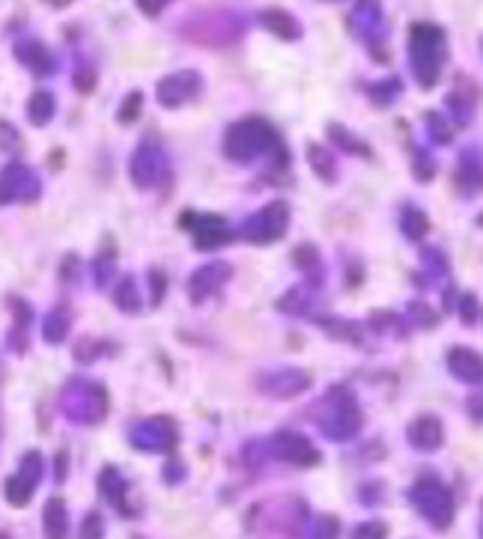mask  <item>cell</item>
<instances>
[{
    "mask_svg": "<svg viewBox=\"0 0 483 539\" xmlns=\"http://www.w3.org/2000/svg\"><path fill=\"white\" fill-rule=\"evenodd\" d=\"M310 421L319 426V432L332 441H350L361 432L364 414L355 402V393H350L341 384L322 397L317 406L310 408Z\"/></svg>",
    "mask_w": 483,
    "mask_h": 539,
    "instance_id": "1",
    "label": "cell"
},
{
    "mask_svg": "<svg viewBox=\"0 0 483 539\" xmlns=\"http://www.w3.org/2000/svg\"><path fill=\"white\" fill-rule=\"evenodd\" d=\"M445 60H447L445 30L436 28V24H427V21L412 24L409 28V63H412L415 78H418L423 90L436 87Z\"/></svg>",
    "mask_w": 483,
    "mask_h": 539,
    "instance_id": "2",
    "label": "cell"
},
{
    "mask_svg": "<svg viewBox=\"0 0 483 539\" xmlns=\"http://www.w3.org/2000/svg\"><path fill=\"white\" fill-rule=\"evenodd\" d=\"M281 149V138L272 128V123L260 117H248L242 123H236L227 128L224 134V156L239 161V165H248V161L260 158L262 152Z\"/></svg>",
    "mask_w": 483,
    "mask_h": 539,
    "instance_id": "3",
    "label": "cell"
},
{
    "mask_svg": "<svg viewBox=\"0 0 483 539\" xmlns=\"http://www.w3.org/2000/svg\"><path fill=\"white\" fill-rule=\"evenodd\" d=\"M406 498L418 510V516L427 519L436 530H447L454 525V495L439 477H418L409 486Z\"/></svg>",
    "mask_w": 483,
    "mask_h": 539,
    "instance_id": "4",
    "label": "cell"
},
{
    "mask_svg": "<svg viewBox=\"0 0 483 539\" xmlns=\"http://www.w3.org/2000/svg\"><path fill=\"white\" fill-rule=\"evenodd\" d=\"M108 412V393L99 382H84L75 379L69 382V388L63 390V414L69 417L72 423L93 426L105 421Z\"/></svg>",
    "mask_w": 483,
    "mask_h": 539,
    "instance_id": "5",
    "label": "cell"
},
{
    "mask_svg": "<svg viewBox=\"0 0 483 539\" xmlns=\"http://www.w3.org/2000/svg\"><path fill=\"white\" fill-rule=\"evenodd\" d=\"M42 468H45V462H42L39 450L24 453L19 471H15L12 477H6V483H4V495H6V503H10V507L21 510L33 501V495H36L39 483H42Z\"/></svg>",
    "mask_w": 483,
    "mask_h": 539,
    "instance_id": "6",
    "label": "cell"
},
{
    "mask_svg": "<svg viewBox=\"0 0 483 539\" xmlns=\"http://www.w3.org/2000/svg\"><path fill=\"white\" fill-rule=\"evenodd\" d=\"M290 227V206L284 200H275L269 206H262L257 215H251L242 227V238H248L254 245H269L275 238H281Z\"/></svg>",
    "mask_w": 483,
    "mask_h": 539,
    "instance_id": "7",
    "label": "cell"
},
{
    "mask_svg": "<svg viewBox=\"0 0 483 539\" xmlns=\"http://www.w3.org/2000/svg\"><path fill=\"white\" fill-rule=\"evenodd\" d=\"M134 447L143 453H171L176 444H180V430L171 417H149V421H141L132 430L129 438Z\"/></svg>",
    "mask_w": 483,
    "mask_h": 539,
    "instance_id": "8",
    "label": "cell"
},
{
    "mask_svg": "<svg viewBox=\"0 0 483 539\" xmlns=\"http://www.w3.org/2000/svg\"><path fill=\"white\" fill-rule=\"evenodd\" d=\"M262 447L269 450V456H272V459H281V462H286V465H295V468H310V465H317V462L322 459L319 450L313 447L304 435L290 432V430L275 432L272 438L262 444Z\"/></svg>",
    "mask_w": 483,
    "mask_h": 539,
    "instance_id": "9",
    "label": "cell"
},
{
    "mask_svg": "<svg viewBox=\"0 0 483 539\" xmlns=\"http://www.w3.org/2000/svg\"><path fill=\"white\" fill-rule=\"evenodd\" d=\"M180 227L191 229L194 247H200V251H215V247H221L233 238L230 227H227L221 215H194V212H185V215H180Z\"/></svg>",
    "mask_w": 483,
    "mask_h": 539,
    "instance_id": "10",
    "label": "cell"
},
{
    "mask_svg": "<svg viewBox=\"0 0 483 539\" xmlns=\"http://www.w3.org/2000/svg\"><path fill=\"white\" fill-rule=\"evenodd\" d=\"M129 170H132V182L138 188H152L158 185V179L165 176V152H161V143L156 138H143L138 152L132 156L129 161Z\"/></svg>",
    "mask_w": 483,
    "mask_h": 539,
    "instance_id": "11",
    "label": "cell"
},
{
    "mask_svg": "<svg viewBox=\"0 0 483 539\" xmlns=\"http://www.w3.org/2000/svg\"><path fill=\"white\" fill-rule=\"evenodd\" d=\"M350 28L361 42L376 51L385 42V15L379 0H355V10L350 15Z\"/></svg>",
    "mask_w": 483,
    "mask_h": 539,
    "instance_id": "12",
    "label": "cell"
},
{
    "mask_svg": "<svg viewBox=\"0 0 483 539\" xmlns=\"http://www.w3.org/2000/svg\"><path fill=\"white\" fill-rule=\"evenodd\" d=\"M42 191L39 176L24 165H10L0 170V206L6 203H28L36 200Z\"/></svg>",
    "mask_w": 483,
    "mask_h": 539,
    "instance_id": "13",
    "label": "cell"
},
{
    "mask_svg": "<svg viewBox=\"0 0 483 539\" xmlns=\"http://www.w3.org/2000/svg\"><path fill=\"white\" fill-rule=\"evenodd\" d=\"M203 90V78L194 69H185V72H173L167 78L158 81L156 87V96L165 108H180V105H189L191 99H197Z\"/></svg>",
    "mask_w": 483,
    "mask_h": 539,
    "instance_id": "14",
    "label": "cell"
},
{
    "mask_svg": "<svg viewBox=\"0 0 483 539\" xmlns=\"http://www.w3.org/2000/svg\"><path fill=\"white\" fill-rule=\"evenodd\" d=\"M406 441L421 453H436L445 444V426L436 414H421L406 430Z\"/></svg>",
    "mask_w": 483,
    "mask_h": 539,
    "instance_id": "15",
    "label": "cell"
},
{
    "mask_svg": "<svg viewBox=\"0 0 483 539\" xmlns=\"http://www.w3.org/2000/svg\"><path fill=\"white\" fill-rule=\"evenodd\" d=\"M227 280H230V265L227 262H215V265H203L197 269L189 280V293L194 304H203L209 295H215Z\"/></svg>",
    "mask_w": 483,
    "mask_h": 539,
    "instance_id": "16",
    "label": "cell"
},
{
    "mask_svg": "<svg viewBox=\"0 0 483 539\" xmlns=\"http://www.w3.org/2000/svg\"><path fill=\"white\" fill-rule=\"evenodd\" d=\"M99 492L105 495V501L120 512V516H134V507L129 503V480L120 474V468L105 465L99 474Z\"/></svg>",
    "mask_w": 483,
    "mask_h": 539,
    "instance_id": "17",
    "label": "cell"
},
{
    "mask_svg": "<svg viewBox=\"0 0 483 539\" xmlns=\"http://www.w3.org/2000/svg\"><path fill=\"white\" fill-rule=\"evenodd\" d=\"M310 384V375L302 370H281V373H269L260 379V390L269 393V397L278 399H290L299 397V393Z\"/></svg>",
    "mask_w": 483,
    "mask_h": 539,
    "instance_id": "18",
    "label": "cell"
},
{
    "mask_svg": "<svg viewBox=\"0 0 483 539\" xmlns=\"http://www.w3.org/2000/svg\"><path fill=\"white\" fill-rule=\"evenodd\" d=\"M15 57H19V63L28 66L33 75H39V78H45V75H51V72L57 69L54 54H51V51L42 45L39 39H24V42H19V45H15Z\"/></svg>",
    "mask_w": 483,
    "mask_h": 539,
    "instance_id": "19",
    "label": "cell"
},
{
    "mask_svg": "<svg viewBox=\"0 0 483 539\" xmlns=\"http://www.w3.org/2000/svg\"><path fill=\"white\" fill-rule=\"evenodd\" d=\"M260 24L266 28L269 33H275L278 39L284 42H295L302 36V24L295 19L293 12L281 10V6H269V10L260 12Z\"/></svg>",
    "mask_w": 483,
    "mask_h": 539,
    "instance_id": "20",
    "label": "cell"
},
{
    "mask_svg": "<svg viewBox=\"0 0 483 539\" xmlns=\"http://www.w3.org/2000/svg\"><path fill=\"white\" fill-rule=\"evenodd\" d=\"M42 534H45V539L69 536V510L60 498H48L45 510H42Z\"/></svg>",
    "mask_w": 483,
    "mask_h": 539,
    "instance_id": "21",
    "label": "cell"
},
{
    "mask_svg": "<svg viewBox=\"0 0 483 539\" xmlns=\"http://www.w3.org/2000/svg\"><path fill=\"white\" fill-rule=\"evenodd\" d=\"M447 370L465 384H478L480 382V358H478V352H471V349H451V355H447Z\"/></svg>",
    "mask_w": 483,
    "mask_h": 539,
    "instance_id": "22",
    "label": "cell"
},
{
    "mask_svg": "<svg viewBox=\"0 0 483 539\" xmlns=\"http://www.w3.org/2000/svg\"><path fill=\"white\" fill-rule=\"evenodd\" d=\"M69 310L66 307H54L45 319H42V337L48 340V343H63V337L69 334Z\"/></svg>",
    "mask_w": 483,
    "mask_h": 539,
    "instance_id": "23",
    "label": "cell"
},
{
    "mask_svg": "<svg viewBox=\"0 0 483 539\" xmlns=\"http://www.w3.org/2000/svg\"><path fill=\"white\" fill-rule=\"evenodd\" d=\"M54 110H57V105H54V96H51V93L39 90V93H33V96H30L28 117H30L33 125H48L51 117H54Z\"/></svg>",
    "mask_w": 483,
    "mask_h": 539,
    "instance_id": "24",
    "label": "cell"
},
{
    "mask_svg": "<svg viewBox=\"0 0 483 539\" xmlns=\"http://www.w3.org/2000/svg\"><path fill=\"white\" fill-rule=\"evenodd\" d=\"M341 534V521L334 516H317L304 527V539H337Z\"/></svg>",
    "mask_w": 483,
    "mask_h": 539,
    "instance_id": "25",
    "label": "cell"
},
{
    "mask_svg": "<svg viewBox=\"0 0 483 539\" xmlns=\"http://www.w3.org/2000/svg\"><path fill=\"white\" fill-rule=\"evenodd\" d=\"M308 158H310V165H313V170H317V176L319 179H328V182H334V173H337V167H334V158L328 156L326 149L322 147H317V143H310L308 147Z\"/></svg>",
    "mask_w": 483,
    "mask_h": 539,
    "instance_id": "26",
    "label": "cell"
},
{
    "mask_svg": "<svg viewBox=\"0 0 483 539\" xmlns=\"http://www.w3.org/2000/svg\"><path fill=\"white\" fill-rule=\"evenodd\" d=\"M400 227H403V233L412 238V242H418V238L427 233V215H423V212H418V209H412V206H406Z\"/></svg>",
    "mask_w": 483,
    "mask_h": 539,
    "instance_id": "27",
    "label": "cell"
},
{
    "mask_svg": "<svg viewBox=\"0 0 483 539\" xmlns=\"http://www.w3.org/2000/svg\"><path fill=\"white\" fill-rule=\"evenodd\" d=\"M114 302H117V307H120V310H125V313H134V310L141 307V302H138V286H134L132 278H123V280H120V286H117V293H114Z\"/></svg>",
    "mask_w": 483,
    "mask_h": 539,
    "instance_id": "28",
    "label": "cell"
},
{
    "mask_svg": "<svg viewBox=\"0 0 483 539\" xmlns=\"http://www.w3.org/2000/svg\"><path fill=\"white\" fill-rule=\"evenodd\" d=\"M293 260H295V262H299V265H302V269H304V271H308V275H310V280H313V284H317V280L322 278V271H319V269H322V262H319V253H317V251H313V247H310V245H302V247H299V251H295V253H293Z\"/></svg>",
    "mask_w": 483,
    "mask_h": 539,
    "instance_id": "29",
    "label": "cell"
},
{
    "mask_svg": "<svg viewBox=\"0 0 483 539\" xmlns=\"http://www.w3.org/2000/svg\"><path fill=\"white\" fill-rule=\"evenodd\" d=\"M447 110L454 114L456 123H465V119L471 117V96L463 90V84H460V90H454L451 96H447Z\"/></svg>",
    "mask_w": 483,
    "mask_h": 539,
    "instance_id": "30",
    "label": "cell"
},
{
    "mask_svg": "<svg viewBox=\"0 0 483 539\" xmlns=\"http://www.w3.org/2000/svg\"><path fill=\"white\" fill-rule=\"evenodd\" d=\"M328 134H332V141L337 143V147H343L346 152H355V156H364V158L370 156V152H367V147H364V143H361L358 138H352V134H346L343 128L337 125V123H332V125H328Z\"/></svg>",
    "mask_w": 483,
    "mask_h": 539,
    "instance_id": "31",
    "label": "cell"
},
{
    "mask_svg": "<svg viewBox=\"0 0 483 539\" xmlns=\"http://www.w3.org/2000/svg\"><path fill=\"white\" fill-rule=\"evenodd\" d=\"M141 108H143V96L138 90L134 93H129V96L123 99V108H120V114H117V119L125 125V123H134V119L141 117Z\"/></svg>",
    "mask_w": 483,
    "mask_h": 539,
    "instance_id": "32",
    "label": "cell"
},
{
    "mask_svg": "<svg viewBox=\"0 0 483 539\" xmlns=\"http://www.w3.org/2000/svg\"><path fill=\"white\" fill-rule=\"evenodd\" d=\"M388 536V525L385 521H361L358 527L352 530L350 539H385Z\"/></svg>",
    "mask_w": 483,
    "mask_h": 539,
    "instance_id": "33",
    "label": "cell"
},
{
    "mask_svg": "<svg viewBox=\"0 0 483 539\" xmlns=\"http://www.w3.org/2000/svg\"><path fill=\"white\" fill-rule=\"evenodd\" d=\"M101 536H105V519H101L99 512H87L81 521L78 539H101Z\"/></svg>",
    "mask_w": 483,
    "mask_h": 539,
    "instance_id": "34",
    "label": "cell"
},
{
    "mask_svg": "<svg viewBox=\"0 0 483 539\" xmlns=\"http://www.w3.org/2000/svg\"><path fill=\"white\" fill-rule=\"evenodd\" d=\"M370 96L379 101V105H388L394 96H400V81L391 78V81H382V84H373L370 87Z\"/></svg>",
    "mask_w": 483,
    "mask_h": 539,
    "instance_id": "35",
    "label": "cell"
},
{
    "mask_svg": "<svg viewBox=\"0 0 483 539\" xmlns=\"http://www.w3.org/2000/svg\"><path fill=\"white\" fill-rule=\"evenodd\" d=\"M75 87L78 93H90L96 87V69L93 66H84V60H78V72H75Z\"/></svg>",
    "mask_w": 483,
    "mask_h": 539,
    "instance_id": "36",
    "label": "cell"
},
{
    "mask_svg": "<svg viewBox=\"0 0 483 539\" xmlns=\"http://www.w3.org/2000/svg\"><path fill=\"white\" fill-rule=\"evenodd\" d=\"M427 123H430V134H433L436 143L451 141V132H447V123H445L442 114H427Z\"/></svg>",
    "mask_w": 483,
    "mask_h": 539,
    "instance_id": "37",
    "label": "cell"
},
{
    "mask_svg": "<svg viewBox=\"0 0 483 539\" xmlns=\"http://www.w3.org/2000/svg\"><path fill=\"white\" fill-rule=\"evenodd\" d=\"M185 474H189V468H185V462H182V459H176V456H173V459L165 465V480L171 483V486L182 483V480H185Z\"/></svg>",
    "mask_w": 483,
    "mask_h": 539,
    "instance_id": "38",
    "label": "cell"
},
{
    "mask_svg": "<svg viewBox=\"0 0 483 539\" xmlns=\"http://www.w3.org/2000/svg\"><path fill=\"white\" fill-rule=\"evenodd\" d=\"M149 284H152V304H158L165 298V286H167V278L161 271H149Z\"/></svg>",
    "mask_w": 483,
    "mask_h": 539,
    "instance_id": "39",
    "label": "cell"
},
{
    "mask_svg": "<svg viewBox=\"0 0 483 539\" xmlns=\"http://www.w3.org/2000/svg\"><path fill=\"white\" fill-rule=\"evenodd\" d=\"M463 322L465 325L478 322V298H474V295H465L463 298Z\"/></svg>",
    "mask_w": 483,
    "mask_h": 539,
    "instance_id": "40",
    "label": "cell"
},
{
    "mask_svg": "<svg viewBox=\"0 0 483 539\" xmlns=\"http://www.w3.org/2000/svg\"><path fill=\"white\" fill-rule=\"evenodd\" d=\"M167 4H173V0H138V6H141V10L147 12V15H158Z\"/></svg>",
    "mask_w": 483,
    "mask_h": 539,
    "instance_id": "41",
    "label": "cell"
},
{
    "mask_svg": "<svg viewBox=\"0 0 483 539\" xmlns=\"http://www.w3.org/2000/svg\"><path fill=\"white\" fill-rule=\"evenodd\" d=\"M63 480H66V453L57 456V483H63Z\"/></svg>",
    "mask_w": 483,
    "mask_h": 539,
    "instance_id": "42",
    "label": "cell"
},
{
    "mask_svg": "<svg viewBox=\"0 0 483 539\" xmlns=\"http://www.w3.org/2000/svg\"><path fill=\"white\" fill-rule=\"evenodd\" d=\"M45 4H51V6H69L72 0H45Z\"/></svg>",
    "mask_w": 483,
    "mask_h": 539,
    "instance_id": "43",
    "label": "cell"
},
{
    "mask_svg": "<svg viewBox=\"0 0 483 539\" xmlns=\"http://www.w3.org/2000/svg\"><path fill=\"white\" fill-rule=\"evenodd\" d=\"M0 539H12L10 534H6V530H0Z\"/></svg>",
    "mask_w": 483,
    "mask_h": 539,
    "instance_id": "44",
    "label": "cell"
}]
</instances>
